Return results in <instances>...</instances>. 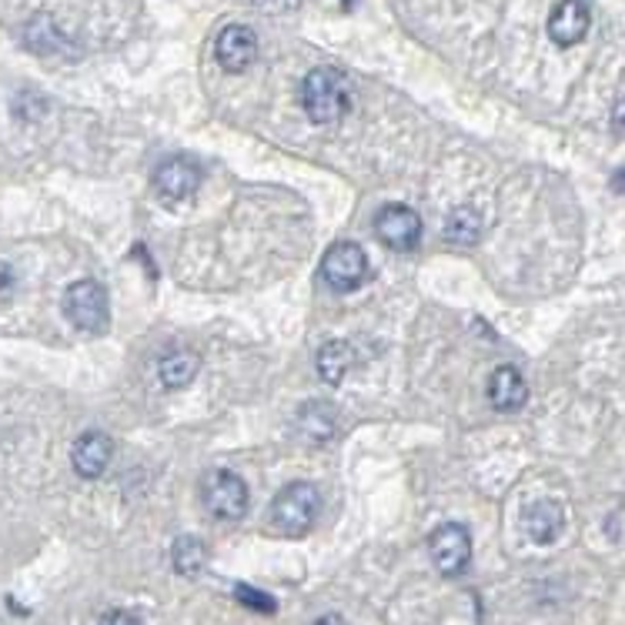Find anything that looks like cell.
Segmentation results:
<instances>
[{"label":"cell","instance_id":"6da1fadb","mask_svg":"<svg viewBox=\"0 0 625 625\" xmlns=\"http://www.w3.org/2000/svg\"><path fill=\"white\" fill-rule=\"evenodd\" d=\"M301 105L308 111V118L315 124H335L348 114L351 108V91L348 80L331 70V67H318L305 77L301 84Z\"/></svg>","mask_w":625,"mask_h":625},{"label":"cell","instance_id":"7a4b0ae2","mask_svg":"<svg viewBox=\"0 0 625 625\" xmlns=\"http://www.w3.org/2000/svg\"><path fill=\"white\" fill-rule=\"evenodd\" d=\"M318 508H321L318 489L311 482H292L272 502V525H275L278 535L301 539V535L311 531V525L318 518Z\"/></svg>","mask_w":625,"mask_h":625},{"label":"cell","instance_id":"3957f363","mask_svg":"<svg viewBox=\"0 0 625 625\" xmlns=\"http://www.w3.org/2000/svg\"><path fill=\"white\" fill-rule=\"evenodd\" d=\"M64 315L67 321L77 328V331H87V335H101L111 321V305H108V292L101 282H74L67 292H64Z\"/></svg>","mask_w":625,"mask_h":625},{"label":"cell","instance_id":"277c9868","mask_svg":"<svg viewBox=\"0 0 625 625\" xmlns=\"http://www.w3.org/2000/svg\"><path fill=\"white\" fill-rule=\"evenodd\" d=\"M428 556L445 579H459L472 562V535L465 525L449 522L428 535Z\"/></svg>","mask_w":625,"mask_h":625},{"label":"cell","instance_id":"5b68a950","mask_svg":"<svg viewBox=\"0 0 625 625\" xmlns=\"http://www.w3.org/2000/svg\"><path fill=\"white\" fill-rule=\"evenodd\" d=\"M205 508L221 522H241L248 515V485L228 469H211L201 482Z\"/></svg>","mask_w":625,"mask_h":625},{"label":"cell","instance_id":"8992f818","mask_svg":"<svg viewBox=\"0 0 625 625\" xmlns=\"http://www.w3.org/2000/svg\"><path fill=\"white\" fill-rule=\"evenodd\" d=\"M321 278L335 288V292H354L359 285H365L369 278V257L365 248L354 241H338L328 248L325 261H321Z\"/></svg>","mask_w":625,"mask_h":625},{"label":"cell","instance_id":"52a82bcc","mask_svg":"<svg viewBox=\"0 0 625 625\" xmlns=\"http://www.w3.org/2000/svg\"><path fill=\"white\" fill-rule=\"evenodd\" d=\"M198 188H201V167L188 154H174V157L161 161L154 171V191L171 205L195 198Z\"/></svg>","mask_w":625,"mask_h":625},{"label":"cell","instance_id":"ba28073f","mask_svg":"<svg viewBox=\"0 0 625 625\" xmlns=\"http://www.w3.org/2000/svg\"><path fill=\"white\" fill-rule=\"evenodd\" d=\"M375 231L392 251H415L421 241V218L405 205H388L375 215Z\"/></svg>","mask_w":625,"mask_h":625},{"label":"cell","instance_id":"9c48e42d","mask_svg":"<svg viewBox=\"0 0 625 625\" xmlns=\"http://www.w3.org/2000/svg\"><path fill=\"white\" fill-rule=\"evenodd\" d=\"M111 459H114V438L108 431H84L70 449V465L80 479H101Z\"/></svg>","mask_w":625,"mask_h":625},{"label":"cell","instance_id":"30bf717a","mask_svg":"<svg viewBox=\"0 0 625 625\" xmlns=\"http://www.w3.org/2000/svg\"><path fill=\"white\" fill-rule=\"evenodd\" d=\"M522 525L535 546H552L566 528V512L556 498H535L531 505H525Z\"/></svg>","mask_w":625,"mask_h":625},{"label":"cell","instance_id":"8fae6325","mask_svg":"<svg viewBox=\"0 0 625 625\" xmlns=\"http://www.w3.org/2000/svg\"><path fill=\"white\" fill-rule=\"evenodd\" d=\"M215 57H218V64H221L224 70H231V74L248 70V67L254 64V57H257V37H254V31L244 28V24L224 28V31L218 34Z\"/></svg>","mask_w":625,"mask_h":625},{"label":"cell","instance_id":"7c38bea8","mask_svg":"<svg viewBox=\"0 0 625 625\" xmlns=\"http://www.w3.org/2000/svg\"><path fill=\"white\" fill-rule=\"evenodd\" d=\"M592 28V14L582 0H559L556 11L549 14V37L559 47H572L579 44Z\"/></svg>","mask_w":625,"mask_h":625},{"label":"cell","instance_id":"4fadbf2b","mask_svg":"<svg viewBox=\"0 0 625 625\" xmlns=\"http://www.w3.org/2000/svg\"><path fill=\"white\" fill-rule=\"evenodd\" d=\"M528 398V385L525 379L512 369V365H502L489 375V402L492 408L498 412H518Z\"/></svg>","mask_w":625,"mask_h":625},{"label":"cell","instance_id":"5bb4252c","mask_svg":"<svg viewBox=\"0 0 625 625\" xmlns=\"http://www.w3.org/2000/svg\"><path fill=\"white\" fill-rule=\"evenodd\" d=\"M157 372H161L164 388H188L198 379V372H201V359H198L195 351H188V348H177V351L164 354Z\"/></svg>","mask_w":625,"mask_h":625},{"label":"cell","instance_id":"9a60e30c","mask_svg":"<svg viewBox=\"0 0 625 625\" xmlns=\"http://www.w3.org/2000/svg\"><path fill=\"white\" fill-rule=\"evenodd\" d=\"M354 365V351L348 341H328L321 351H318V375L328 382V385H338L348 369Z\"/></svg>","mask_w":625,"mask_h":625},{"label":"cell","instance_id":"2e32d148","mask_svg":"<svg viewBox=\"0 0 625 625\" xmlns=\"http://www.w3.org/2000/svg\"><path fill=\"white\" fill-rule=\"evenodd\" d=\"M298 425H301L305 438H311V441H328V438L335 435V428H338V412H335L328 402H311V405L301 408Z\"/></svg>","mask_w":625,"mask_h":625},{"label":"cell","instance_id":"e0dca14e","mask_svg":"<svg viewBox=\"0 0 625 625\" xmlns=\"http://www.w3.org/2000/svg\"><path fill=\"white\" fill-rule=\"evenodd\" d=\"M171 562H174V572L195 579L208 562V546L201 539H195V535H182L171 549Z\"/></svg>","mask_w":625,"mask_h":625},{"label":"cell","instance_id":"ac0fdd59","mask_svg":"<svg viewBox=\"0 0 625 625\" xmlns=\"http://www.w3.org/2000/svg\"><path fill=\"white\" fill-rule=\"evenodd\" d=\"M482 234V218L479 211H472L469 205L465 208H456L449 215V224H445V238L456 241V244H475Z\"/></svg>","mask_w":625,"mask_h":625},{"label":"cell","instance_id":"d6986e66","mask_svg":"<svg viewBox=\"0 0 625 625\" xmlns=\"http://www.w3.org/2000/svg\"><path fill=\"white\" fill-rule=\"evenodd\" d=\"M234 599L244 605V608H251V612H261V615H275V608H278V602L267 595V592H257V589H251V585H234Z\"/></svg>","mask_w":625,"mask_h":625},{"label":"cell","instance_id":"ffe728a7","mask_svg":"<svg viewBox=\"0 0 625 625\" xmlns=\"http://www.w3.org/2000/svg\"><path fill=\"white\" fill-rule=\"evenodd\" d=\"M98 625H144L138 615H131V612H124V608H111V612H105L101 615V622Z\"/></svg>","mask_w":625,"mask_h":625},{"label":"cell","instance_id":"44dd1931","mask_svg":"<svg viewBox=\"0 0 625 625\" xmlns=\"http://www.w3.org/2000/svg\"><path fill=\"white\" fill-rule=\"evenodd\" d=\"M315 625H348V622H344V618H341L338 612H328V615H321V618H318Z\"/></svg>","mask_w":625,"mask_h":625},{"label":"cell","instance_id":"7402d4cb","mask_svg":"<svg viewBox=\"0 0 625 625\" xmlns=\"http://www.w3.org/2000/svg\"><path fill=\"white\" fill-rule=\"evenodd\" d=\"M612 185H615L618 191H625V171H618V174H615V182H612Z\"/></svg>","mask_w":625,"mask_h":625}]
</instances>
